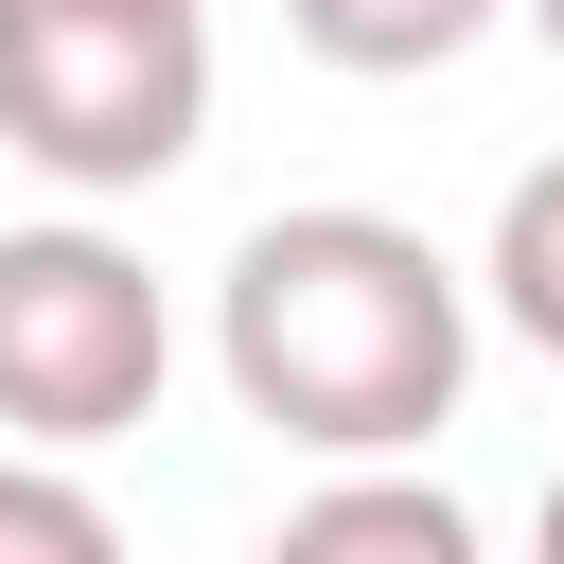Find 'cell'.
I'll return each instance as SVG.
<instances>
[{
    "instance_id": "cell-9",
    "label": "cell",
    "mask_w": 564,
    "mask_h": 564,
    "mask_svg": "<svg viewBox=\"0 0 564 564\" xmlns=\"http://www.w3.org/2000/svg\"><path fill=\"white\" fill-rule=\"evenodd\" d=\"M511 18H529V35H546V53H564V0H511Z\"/></svg>"
},
{
    "instance_id": "cell-3",
    "label": "cell",
    "mask_w": 564,
    "mask_h": 564,
    "mask_svg": "<svg viewBox=\"0 0 564 564\" xmlns=\"http://www.w3.org/2000/svg\"><path fill=\"white\" fill-rule=\"evenodd\" d=\"M159 370H176V300L123 229H88V212L0 229V441L18 458H88V441L159 423Z\"/></svg>"
},
{
    "instance_id": "cell-5",
    "label": "cell",
    "mask_w": 564,
    "mask_h": 564,
    "mask_svg": "<svg viewBox=\"0 0 564 564\" xmlns=\"http://www.w3.org/2000/svg\"><path fill=\"white\" fill-rule=\"evenodd\" d=\"M511 0H282V35L317 53V70H352V88H405V70H458L476 35H494Z\"/></svg>"
},
{
    "instance_id": "cell-7",
    "label": "cell",
    "mask_w": 564,
    "mask_h": 564,
    "mask_svg": "<svg viewBox=\"0 0 564 564\" xmlns=\"http://www.w3.org/2000/svg\"><path fill=\"white\" fill-rule=\"evenodd\" d=\"M0 564H123V511H106L70 458H18V441H0Z\"/></svg>"
},
{
    "instance_id": "cell-8",
    "label": "cell",
    "mask_w": 564,
    "mask_h": 564,
    "mask_svg": "<svg viewBox=\"0 0 564 564\" xmlns=\"http://www.w3.org/2000/svg\"><path fill=\"white\" fill-rule=\"evenodd\" d=\"M529 564H564V476H546V511H529Z\"/></svg>"
},
{
    "instance_id": "cell-4",
    "label": "cell",
    "mask_w": 564,
    "mask_h": 564,
    "mask_svg": "<svg viewBox=\"0 0 564 564\" xmlns=\"http://www.w3.org/2000/svg\"><path fill=\"white\" fill-rule=\"evenodd\" d=\"M247 564H494L476 546V511L441 494V476H405V458H370V476H317Z\"/></svg>"
},
{
    "instance_id": "cell-6",
    "label": "cell",
    "mask_w": 564,
    "mask_h": 564,
    "mask_svg": "<svg viewBox=\"0 0 564 564\" xmlns=\"http://www.w3.org/2000/svg\"><path fill=\"white\" fill-rule=\"evenodd\" d=\"M476 300L529 335V352H564V159H529L511 194H494V247H476Z\"/></svg>"
},
{
    "instance_id": "cell-1",
    "label": "cell",
    "mask_w": 564,
    "mask_h": 564,
    "mask_svg": "<svg viewBox=\"0 0 564 564\" xmlns=\"http://www.w3.org/2000/svg\"><path fill=\"white\" fill-rule=\"evenodd\" d=\"M212 370L335 476L423 458L476 388V264H441L405 212H264L212 282Z\"/></svg>"
},
{
    "instance_id": "cell-2",
    "label": "cell",
    "mask_w": 564,
    "mask_h": 564,
    "mask_svg": "<svg viewBox=\"0 0 564 564\" xmlns=\"http://www.w3.org/2000/svg\"><path fill=\"white\" fill-rule=\"evenodd\" d=\"M0 141L53 194H159L212 141V0H0Z\"/></svg>"
}]
</instances>
